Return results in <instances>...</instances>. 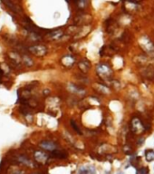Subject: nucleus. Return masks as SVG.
Segmentation results:
<instances>
[{
    "label": "nucleus",
    "mask_w": 154,
    "mask_h": 174,
    "mask_svg": "<svg viewBox=\"0 0 154 174\" xmlns=\"http://www.w3.org/2000/svg\"><path fill=\"white\" fill-rule=\"evenodd\" d=\"M18 161L23 162V163H25V164H27V165H31L32 164L31 161L27 158H26V157H23V156H19L18 157Z\"/></svg>",
    "instance_id": "nucleus-14"
},
{
    "label": "nucleus",
    "mask_w": 154,
    "mask_h": 174,
    "mask_svg": "<svg viewBox=\"0 0 154 174\" xmlns=\"http://www.w3.org/2000/svg\"><path fill=\"white\" fill-rule=\"evenodd\" d=\"M62 63H63V65H66V66H71L72 64L75 63V59L72 56H66L62 59Z\"/></svg>",
    "instance_id": "nucleus-10"
},
{
    "label": "nucleus",
    "mask_w": 154,
    "mask_h": 174,
    "mask_svg": "<svg viewBox=\"0 0 154 174\" xmlns=\"http://www.w3.org/2000/svg\"><path fill=\"white\" fill-rule=\"evenodd\" d=\"M87 168H88V171H89V174H95L96 171H95V169H94V168H93V166H88Z\"/></svg>",
    "instance_id": "nucleus-19"
},
{
    "label": "nucleus",
    "mask_w": 154,
    "mask_h": 174,
    "mask_svg": "<svg viewBox=\"0 0 154 174\" xmlns=\"http://www.w3.org/2000/svg\"><path fill=\"white\" fill-rule=\"evenodd\" d=\"M78 174H89L87 167H81L78 170Z\"/></svg>",
    "instance_id": "nucleus-17"
},
{
    "label": "nucleus",
    "mask_w": 154,
    "mask_h": 174,
    "mask_svg": "<svg viewBox=\"0 0 154 174\" xmlns=\"http://www.w3.org/2000/svg\"><path fill=\"white\" fill-rule=\"evenodd\" d=\"M28 51L36 56H44L47 53V48L44 45H36L30 46L28 48Z\"/></svg>",
    "instance_id": "nucleus-1"
},
{
    "label": "nucleus",
    "mask_w": 154,
    "mask_h": 174,
    "mask_svg": "<svg viewBox=\"0 0 154 174\" xmlns=\"http://www.w3.org/2000/svg\"><path fill=\"white\" fill-rule=\"evenodd\" d=\"M9 57H10L11 61H12L15 64H20V63H21V58H20V56H19L18 54L15 53V52L10 53V54H9Z\"/></svg>",
    "instance_id": "nucleus-8"
},
{
    "label": "nucleus",
    "mask_w": 154,
    "mask_h": 174,
    "mask_svg": "<svg viewBox=\"0 0 154 174\" xmlns=\"http://www.w3.org/2000/svg\"><path fill=\"white\" fill-rule=\"evenodd\" d=\"M63 36V32L61 30H55V31H52L49 34L47 35L48 38L52 39V40H57L59 39L61 36Z\"/></svg>",
    "instance_id": "nucleus-7"
},
{
    "label": "nucleus",
    "mask_w": 154,
    "mask_h": 174,
    "mask_svg": "<svg viewBox=\"0 0 154 174\" xmlns=\"http://www.w3.org/2000/svg\"><path fill=\"white\" fill-rule=\"evenodd\" d=\"M22 61H23V63L25 64L26 66H32V65L34 64L33 60H32L31 58L29 56H27V55H23Z\"/></svg>",
    "instance_id": "nucleus-12"
},
{
    "label": "nucleus",
    "mask_w": 154,
    "mask_h": 174,
    "mask_svg": "<svg viewBox=\"0 0 154 174\" xmlns=\"http://www.w3.org/2000/svg\"><path fill=\"white\" fill-rule=\"evenodd\" d=\"M4 4H5L6 6H8V8H10V9H11L12 11H14L15 13H18V12L20 11V8H19L17 5H15V3H13V2L4 1Z\"/></svg>",
    "instance_id": "nucleus-9"
},
{
    "label": "nucleus",
    "mask_w": 154,
    "mask_h": 174,
    "mask_svg": "<svg viewBox=\"0 0 154 174\" xmlns=\"http://www.w3.org/2000/svg\"><path fill=\"white\" fill-rule=\"evenodd\" d=\"M94 86H95V88H96L97 90H99L101 93H103V94H107V93H108V90L106 89V87H105V86H102V85H99V86H100L101 88L97 87L96 85H94Z\"/></svg>",
    "instance_id": "nucleus-18"
},
{
    "label": "nucleus",
    "mask_w": 154,
    "mask_h": 174,
    "mask_svg": "<svg viewBox=\"0 0 154 174\" xmlns=\"http://www.w3.org/2000/svg\"><path fill=\"white\" fill-rule=\"evenodd\" d=\"M97 72H98V73L103 78H106V77L110 76V74L111 73V69L105 64H99L97 66Z\"/></svg>",
    "instance_id": "nucleus-3"
},
{
    "label": "nucleus",
    "mask_w": 154,
    "mask_h": 174,
    "mask_svg": "<svg viewBox=\"0 0 154 174\" xmlns=\"http://www.w3.org/2000/svg\"><path fill=\"white\" fill-rule=\"evenodd\" d=\"M40 147H42L45 150L50 151V152H53L56 149V145L54 143L49 142V140H44V142H42L40 143Z\"/></svg>",
    "instance_id": "nucleus-5"
},
{
    "label": "nucleus",
    "mask_w": 154,
    "mask_h": 174,
    "mask_svg": "<svg viewBox=\"0 0 154 174\" xmlns=\"http://www.w3.org/2000/svg\"><path fill=\"white\" fill-rule=\"evenodd\" d=\"M71 125H72V127L74 128L75 130V131L77 132V133H79V134H81L82 132L80 131V129H79V127L77 126V124H76V122H75V121H71Z\"/></svg>",
    "instance_id": "nucleus-16"
},
{
    "label": "nucleus",
    "mask_w": 154,
    "mask_h": 174,
    "mask_svg": "<svg viewBox=\"0 0 154 174\" xmlns=\"http://www.w3.org/2000/svg\"><path fill=\"white\" fill-rule=\"evenodd\" d=\"M47 158H48V156L45 152H35V159L38 162L45 163V162H46Z\"/></svg>",
    "instance_id": "nucleus-6"
},
{
    "label": "nucleus",
    "mask_w": 154,
    "mask_h": 174,
    "mask_svg": "<svg viewBox=\"0 0 154 174\" xmlns=\"http://www.w3.org/2000/svg\"><path fill=\"white\" fill-rule=\"evenodd\" d=\"M140 45L144 49L145 51H147V52H151L152 51V49L154 48L153 46V44L150 41V39L148 37H142L141 40H140Z\"/></svg>",
    "instance_id": "nucleus-2"
},
{
    "label": "nucleus",
    "mask_w": 154,
    "mask_h": 174,
    "mask_svg": "<svg viewBox=\"0 0 154 174\" xmlns=\"http://www.w3.org/2000/svg\"><path fill=\"white\" fill-rule=\"evenodd\" d=\"M79 68L82 70L84 73H86L87 72V70L90 68V64H89L88 62H86V61H84V62H81L80 64H79Z\"/></svg>",
    "instance_id": "nucleus-11"
},
{
    "label": "nucleus",
    "mask_w": 154,
    "mask_h": 174,
    "mask_svg": "<svg viewBox=\"0 0 154 174\" xmlns=\"http://www.w3.org/2000/svg\"><path fill=\"white\" fill-rule=\"evenodd\" d=\"M72 87H70V90L72 91V93H75V94H79V93H81V92H84V91H82L80 88H77L76 86H75V85H70Z\"/></svg>",
    "instance_id": "nucleus-15"
},
{
    "label": "nucleus",
    "mask_w": 154,
    "mask_h": 174,
    "mask_svg": "<svg viewBox=\"0 0 154 174\" xmlns=\"http://www.w3.org/2000/svg\"><path fill=\"white\" fill-rule=\"evenodd\" d=\"M132 131L135 132V133H139V132H141L144 129L143 124L141 123V122L138 119V118H134L132 122Z\"/></svg>",
    "instance_id": "nucleus-4"
},
{
    "label": "nucleus",
    "mask_w": 154,
    "mask_h": 174,
    "mask_svg": "<svg viewBox=\"0 0 154 174\" xmlns=\"http://www.w3.org/2000/svg\"><path fill=\"white\" fill-rule=\"evenodd\" d=\"M147 171H148L146 170V169H141L139 171H138V174H148Z\"/></svg>",
    "instance_id": "nucleus-21"
},
{
    "label": "nucleus",
    "mask_w": 154,
    "mask_h": 174,
    "mask_svg": "<svg viewBox=\"0 0 154 174\" xmlns=\"http://www.w3.org/2000/svg\"><path fill=\"white\" fill-rule=\"evenodd\" d=\"M145 157H146V160H147L148 161H152L154 160V152L151 151V150L146 152Z\"/></svg>",
    "instance_id": "nucleus-13"
},
{
    "label": "nucleus",
    "mask_w": 154,
    "mask_h": 174,
    "mask_svg": "<svg viewBox=\"0 0 154 174\" xmlns=\"http://www.w3.org/2000/svg\"><path fill=\"white\" fill-rule=\"evenodd\" d=\"M77 4H78V6H79L80 8H84V7L85 6V5H86V2H85V1H80V2H78Z\"/></svg>",
    "instance_id": "nucleus-20"
}]
</instances>
